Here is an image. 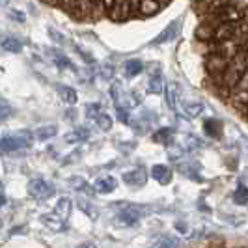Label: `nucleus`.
Segmentation results:
<instances>
[{
	"instance_id": "412c9836",
	"label": "nucleus",
	"mask_w": 248,
	"mask_h": 248,
	"mask_svg": "<svg viewBox=\"0 0 248 248\" xmlns=\"http://www.w3.org/2000/svg\"><path fill=\"white\" fill-rule=\"evenodd\" d=\"M202 110H203V107H202L200 103H194V105H188V107H186V112L190 114V118H192V116H198Z\"/></svg>"
},
{
	"instance_id": "393cba45",
	"label": "nucleus",
	"mask_w": 248,
	"mask_h": 248,
	"mask_svg": "<svg viewBox=\"0 0 248 248\" xmlns=\"http://www.w3.org/2000/svg\"><path fill=\"white\" fill-rule=\"evenodd\" d=\"M243 112H245V116H247V120H248V103H247V107H245V110Z\"/></svg>"
},
{
	"instance_id": "f3484780",
	"label": "nucleus",
	"mask_w": 248,
	"mask_h": 248,
	"mask_svg": "<svg viewBox=\"0 0 248 248\" xmlns=\"http://www.w3.org/2000/svg\"><path fill=\"white\" fill-rule=\"evenodd\" d=\"M125 69H127V75H129V77H133V75H137V73H140V71H142V63L137 62V60L127 62Z\"/></svg>"
},
{
	"instance_id": "4468645a",
	"label": "nucleus",
	"mask_w": 248,
	"mask_h": 248,
	"mask_svg": "<svg viewBox=\"0 0 248 248\" xmlns=\"http://www.w3.org/2000/svg\"><path fill=\"white\" fill-rule=\"evenodd\" d=\"M213 32H215V26H205L202 25L196 30V37L202 39V41H211L213 39Z\"/></svg>"
},
{
	"instance_id": "423d86ee",
	"label": "nucleus",
	"mask_w": 248,
	"mask_h": 248,
	"mask_svg": "<svg viewBox=\"0 0 248 248\" xmlns=\"http://www.w3.org/2000/svg\"><path fill=\"white\" fill-rule=\"evenodd\" d=\"M28 192H30V196H34V198H47L50 194V186L43 181V179H34V181H30V185H28Z\"/></svg>"
},
{
	"instance_id": "6ab92c4d",
	"label": "nucleus",
	"mask_w": 248,
	"mask_h": 248,
	"mask_svg": "<svg viewBox=\"0 0 248 248\" xmlns=\"http://www.w3.org/2000/svg\"><path fill=\"white\" fill-rule=\"evenodd\" d=\"M12 116V107L6 101H0V120H8Z\"/></svg>"
},
{
	"instance_id": "9d476101",
	"label": "nucleus",
	"mask_w": 248,
	"mask_h": 248,
	"mask_svg": "<svg viewBox=\"0 0 248 248\" xmlns=\"http://www.w3.org/2000/svg\"><path fill=\"white\" fill-rule=\"evenodd\" d=\"M95 186H97V190H101L103 194H108V192H112L114 190V186H116V181H114V177H101V179H97V183H95Z\"/></svg>"
},
{
	"instance_id": "5701e85b",
	"label": "nucleus",
	"mask_w": 248,
	"mask_h": 248,
	"mask_svg": "<svg viewBox=\"0 0 248 248\" xmlns=\"http://www.w3.org/2000/svg\"><path fill=\"white\" fill-rule=\"evenodd\" d=\"M232 4H235L239 10H245V8H248V0H232Z\"/></svg>"
},
{
	"instance_id": "7ed1b4c3",
	"label": "nucleus",
	"mask_w": 248,
	"mask_h": 248,
	"mask_svg": "<svg viewBox=\"0 0 248 248\" xmlns=\"http://www.w3.org/2000/svg\"><path fill=\"white\" fill-rule=\"evenodd\" d=\"M30 146V137L26 135V131L13 135V137H6L0 140V153H10V151H17Z\"/></svg>"
},
{
	"instance_id": "39448f33",
	"label": "nucleus",
	"mask_w": 248,
	"mask_h": 248,
	"mask_svg": "<svg viewBox=\"0 0 248 248\" xmlns=\"http://www.w3.org/2000/svg\"><path fill=\"white\" fill-rule=\"evenodd\" d=\"M233 36H235V23H220V25H215V32H213V39H215V41L232 39Z\"/></svg>"
},
{
	"instance_id": "4be33fe9",
	"label": "nucleus",
	"mask_w": 248,
	"mask_h": 248,
	"mask_svg": "<svg viewBox=\"0 0 248 248\" xmlns=\"http://www.w3.org/2000/svg\"><path fill=\"white\" fill-rule=\"evenodd\" d=\"M114 4H116V0H101L103 10H105V12H108V13H110V10L114 8Z\"/></svg>"
},
{
	"instance_id": "a211bd4d",
	"label": "nucleus",
	"mask_w": 248,
	"mask_h": 248,
	"mask_svg": "<svg viewBox=\"0 0 248 248\" xmlns=\"http://www.w3.org/2000/svg\"><path fill=\"white\" fill-rule=\"evenodd\" d=\"M205 129L209 131V135H213V137H215V135H218V133H220V129H222V127H220V124H218V122L207 120V122H205Z\"/></svg>"
},
{
	"instance_id": "1a4fd4ad",
	"label": "nucleus",
	"mask_w": 248,
	"mask_h": 248,
	"mask_svg": "<svg viewBox=\"0 0 248 248\" xmlns=\"http://www.w3.org/2000/svg\"><path fill=\"white\" fill-rule=\"evenodd\" d=\"M0 47L4 50H8V52H19L23 49V43L19 39H15V37H4L0 41Z\"/></svg>"
},
{
	"instance_id": "20e7f679",
	"label": "nucleus",
	"mask_w": 248,
	"mask_h": 248,
	"mask_svg": "<svg viewBox=\"0 0 248 248\" xmlns=\"http://www.w3.org/2000/svg\"><path fill=\"white\" fill-rule=\"evenodd\" d=\"M228 63H230L228 58H224L220 54H215V52H209V56L205 60V71L209 73L211 78H215V77L224 73V69L228 67Z\"/></svg>"
},
{
	"instance_id": "ddd939ff",
	"label": "nucleus",
	"mask_w": 248,
	"mask_h": 248,
	"mask_svg": "<svg viewBox=\"0 0 248 248\" xmlns=\"http://www.w3.org/2000/svg\"><path fill=\"white\" fill-rule=\"evenodd\" d=\"M153 177L157 181H162V183H168L170 181V170L166 166H155L153 168Z\"/></svg>"
},
{
	"instance_id": "bb28decb",
	"label": "nucleus",
	"mask_w": 248,
	"mask_h": 248,
	"mask_svg": "<svg viewBox=\"0 0 248 248\" xmlns=\"http://www.w3.org/2000/svg\"><path fill=\"white\" fill-rule=\"evenodd\" d=\"M196 2H203V0H196Z\"/></svg>"
},
{
	"instance_id": "6e6552de",
	"label": "nucleus",
	"mask_w": 248,
	"mask_h": 248,
	"mask_svg": "<svg viewBox=\"0 0 248 248\" xmlns=\"http://www.w3.org/2000/svg\"><path fill=\"white\" fill-rule=\"evenodd\" d=\"M177 30H179V23H172V25H168L164 28V32L159 34V36L153 39V43L155 45H161V43H166L168 39H172V37L177 34Z\"/></svg>"
},
{
	"instance_id": "aec40b11",
	"label": "nucleus",
	"mask_w": 248,
	"mask_h": 248,
	"mask_svg": "<svg viewBox=\"0 0 248 248\" xmlns=\"http://www.w3.org/2000/svg\"><path fill=\"white\" fill-rule=\"evenodd\" d=\"M248 200V188L247 186H239L237 188V192H235V202H239V203H245Z\"/></svg>"
},
{
	"instance_id": "2eb2a0df",
	"label": "nucleus",
	"mask_w": 248,
	"mask_h": 248,
	"mask_svg": "<svg viewBox=\"0 0 248 248\" xmlns=\"http://www.w3.org/2000/svg\"><path fill=\"white\" fill-rule=\"evenodd\" d=\"M56 135V127L54 125H47V127H39L36 131V137L39 140H47V138L54 137Z\"/></svg>"
},
{
	"instance_id": "dca6fc26",
	"label": "nucleus",
	"mask_w": 248,
	"mask_h": 248,
	"mask_svg": "<svg viewBox=\"0 0 248 248\" xmlns=\"http://www.w3.org/2000/svg\"><path fill=\"white\" fill-rule=\"evenodd\" d=\"M95 122H97V125H99L103 131H108L112 127V120L107 114H97V116H95Z\"/></svg>"
},
{
	"instance_id": "f8f14e48",
	"label": "nucleus",
	"mask_w": 248,
	"mask_h": 248,
	"mask_svg": "<svg viewBox=\"0 0 248 248\" xmlns=\"http://www.w3.org/2000/svg\"><path fill=\"white\" fill-rule=\"evenodd\" d=\"M58 88V92H60V95L63 97V101L67 103V105H75L77 103V93H75V90L67 86H56Z\"/></svg>"
},
{
	"instance_id": "a878e982",
	"label": "nucleus",
	"mask_w": 248,
	"mask_h": 248,
	"mask_svg": "<svg viewBox=\"0 0 248 248\" xmlns=\"http://www.w3.org/2000/svg\"><path fill=\"white\" fill-rule=\"evenodd\" d=\"M8 2H10V0H0V6H6Z\"/></svg>"
},
{
	"instance_id": "f257e3e1",
	"label": "nucleus",
	"mask_w": 248,
	"mask_h": 248,
	"mask_svg": "<svg viewBox=\"0 0 248 248\" xmlns=\"http://www.w3.org/2000/svg\"><path fill=\"white\" fill-rule=\"evenodd\" d=\"M247 67H248V56L245 52H239V54H235V56L230 60L228 67L224 69V73L213 78V82H215V86L218 88L220 95L230 97V95L233 93V90H235V86L239 84L243 73L247 71Z\"/></svg>"
},
{
	"instance_id": "f03ea898",
	"label": "nucleus",
	"mask_w": 248,
	"mask_h": 248,
	"mask_svg": "<svg viewBox=\"0 0 248 248\" xmlns=\"http://www.w3.org/2000/svg\"><path fill=\"white\" fill-rule=\"evenodd\" d=\"M211 19L217 25H220V23H235L239 19H243V10H239L235 4H226V6H222V8H218V10H215L211 13Z\"/></svg>"
},
{
	"instance_id": "9b49d317",
	"label": "nucleus",
	"mask_w": 248,
	"mask_h": 248,
	"mask_svg": "<svg viewBox=\"0 0 248 248\" xmlns=\"http://www.w3.org/2000/svg\"><path fill=\"white\" fill-rule=\"evenodd\" d=\"M125 181H127V183H133V185H142V183L146 181V172H144V170L129 172V174H125Z\"/></svg>"
},
{
	"instance_id": "b1692460",
	"label": "nucleus",
	"mask_w": 248,
	"mask_h": 248,
	"mask_svg": "<svg viewBox=\"0 0 248 248\" xmlns=\"http://www.w3.org/2000/svg\"><path fill=\"white\" fill-rule=\"evenodd\" d=\"M243 17H245V19H248V8H245V10H243Z\"/></svg>"
},
{
	"instance_id": "0eeeda50",
	"label": "nucleus",
	"mask_w": 248,
	"mask_h": 248,
	"mask_svg": "<svg viewBox=\"0 0 248 248\" xmlns=\"http://www.w3.org/2000/svg\"><path fill=\"white\" fill-rule=\"evenodd\" d=\"M161 8H162V4L159 0H140V4H138V13H142V15H153V13L159 12Z\"/></svg>"
}]
</instances>
